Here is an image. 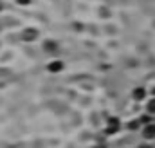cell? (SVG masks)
<instances>
[{"label": "cell", "mask_w": 155, "mask_h": 148, "mask_svg": "<svg viewBox=\"0 0 155 148\" xmlns=\"http://www.w3.org/2000/svg\"><path fill=\"white\" fill-rule=\"evenodd\" d=\"M135 148H155V146H153V143H150V141H141Z\"/></svg>", "instance_id": "obj_9"}, {"label": "cell", "mask_w": 155, "mask_h": 148, "mask_svg": "<svg viewBox=\"0 0 155 148\" xmlns=\"http://www.w3.org/2000/svg\"><path fill=\"white\" fill-rule=\"evenodd\" d=\"M150 98V90L143 85H137L132 89V99L137 101V103H146V99Z\"/></svg>", "instance_id": "obj_4"}, {"label": "cell", "mask_w": 155, "mask_h": 148, "mask_svg": "<svg viewBox=\"0 0 155 148\" xmlns=\"http://www.w3.org/2000/svg\"><path fill=\"white\" fill-rule=\"evenodd\" d=\"M121 128H123L121 119H119L117 116H110V117H107V121H105L103 132H105V136L112 137V136H117V134L121 132Z\"/></svg>", "instance_id": "obj_1"}, {"label": "cell", "mask_w": 155, "mask_h": 148, "mask_svg": "<svg viewBox=\"0 0 155 148\" xmlns=\"http://www.w3.org/2000/svg\"><path fill=\"white\" fill-rule=\"evenodd\" d=\"M41 51H43L49 58H56V56L60 54V51H61V45H60L58 40H54V38H47V40L41 42Z\"/></svg>", "instance_id": "obj_2"}, {"label": "cell", "mask_w": 155, "mask_h": 148, "mask_svg": "<svg viewBox=\"0 0 155 148\" xmlns=\"http://www.w3.org/2000/svg\"><path fill=\"white\" fill-rule=\"evenodd\" d=\"M126 128H128V130H132V132H134V130H139V132H141L143 125H141V121H139L137 117H134V119H132V121L126 125Z\"/></svg>", "instance_id": "obj_8"}, {"label": "cell", "mask_w": 155, "mask_h": 148, "mask_svg": "<svg viewBox=\"0 0 155 148\" xmlns=\"http://www.w3.org/2000/svg\"><path fill=\"white\" fill-rule=\"evenodd\" d=\"M4 11H5V2L0 0V13H4Z\"/></svg>", "instance_id": "obj_11"}, {"label": "cell", "mask_w": 155, "mask_h": 148, "mask_svg": "<svg viewBox=\"0 0 155 148\" xmlns=\"http://www.w3.org/2000/svg\"><path fill=\"white\" fill-rule=\"evenodd\" d=\"M0 35H2V25H0Z\"/></svg>", "instance_id": "obj_14"}, {"label": "cell", "mask_w": 155, "mask_h": 148, "mask_svg": "<svg viewBox=\"0 0 155 148\" xmlns=\"http://www.w3.org/2000/svg\"><path fill=\"white\" fill-rule=\"evenodd\" d=\"M92 148H107V146H103V145H96V146H92Z\"/></svg>", "instance_id": "obj_13"}, {"label": "cell", "mask_w": 155, "mask_h": 148, "mask_svg": "<svg viewBox=\"0 0 155 148\" xmlns=\"http://www.w3.org/2000/svg\"><path fill=\"white\" fill-rule=\"evenodd\" d=\"M141 137H143V141L153 143L155 141V121L150 123V125H144V126L141 128Z\"/></svg>", "instance_id": "obj_6"}, {"label": "cell", "mask_w": 155, "mask_h": 148, "mask_svg": "<svg viewBox=\"0 0 155 148\" xmlns=\"http://www.w3.org/2000/svg\"><path fill=\"white\" fill-rule=\"evenodd\" d=\"M16 4L22 5V7H29V5L33 4V0H16Z\"/></svg>", "instance_id": "obj_10"}, {"label": "cell", "mask_w": 155, "mask_h": 148, "mask_svg": "<svg viewBox=\"0 0 155 148\" xmlns=\"http://www.w3.org/2000/svg\"><path fill=\"white\" fill-rule=\"evenodd\" d=\"M38 38H40V31L36 27H33V25H27V27H24V29L20 31V40L25 42V43H33V42H36Z\"/></svg>", "instance_id": "obj_3"}, {"label": "cell", "mask_w": 155, "mask_h": 148, "mask_svg": "<svg viewBox=\"0 0 155 148\" xmlns=\"http://www.w3.org/2000/svg\"><path fill=\"white\" fill-rule=\"evenodd\" d=\"M144 112L155 116V96H150V98L146 99V103H144Z\"/></svg>", "instance_id": "obj_7"}, {"label": "cell", "mask_w": 155, "mask_h": 148, "mask_svg": "<svg viewBox=\"0 0 155 148\" xmlns=\"http://www.w3.org/2000/svg\"><path fill=\"white\" fill-rule=\"evenodd\" d=\"M45 69H47V72L49 74H60V72L65 71V62L60 60V58H51V60L47 62Z\"/></svg>", "instance_id": "obj_5"}, {"label": "cell", "mask_w": 155, "mask_h": 148, "mask_svg": "<svg viewBox=\"0 0 155 148\" xmlns=\"http://www.w3.org/2000/svg\"><path fill=\"white\" fill-rule=\"evenodd\" d=\"M150 96H155V87H152V90H150Z\"/></svg>", "instance_id": "obj_12"}]
</instances>
